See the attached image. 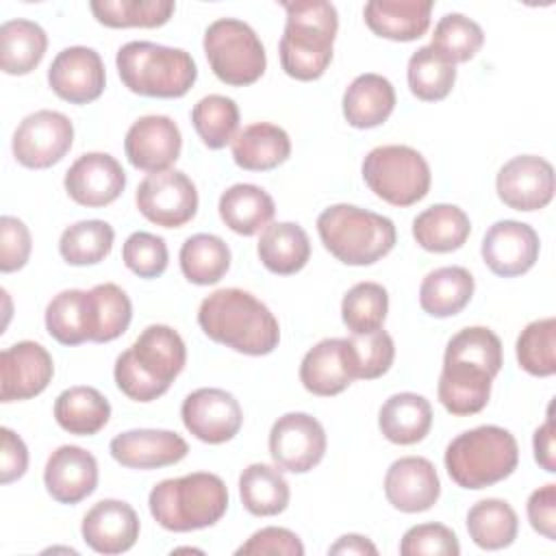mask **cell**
<instances>
[{"instance_id": "cell-1", "label": "cell", "mask_w": 556, "mask_h": 556, "mask_svg": "<svg viewBox=\"0 0 556 556\" xmlns=\"http://www.w3.org/2000/svg\"><path fill=\"white\" fill-rule=\"evenodd\" d=\"M198 324L211 341L248 356L271 354L280 341L274 313L256 295L237 287L206 295L198 308Z\"/></svg>"}, {"instance_id": "cell-2", "label": "cell", "mask_w": 556, "mask_h": 556, "mask_svg": "<svg viewBox=\"0 0 556 556\" xmlns=\"http://www.w3.org/2000/svg\"><path fill=\"white\" fill-rule=\"evenodd\" d=\"M185 363L187 348L182 337L165 324H152L117 356L113 376L126 397L152 402L167 393Z\"/></svg>"}, {"instance_id": "cell-3", "label": "cell", "mask_w": 556, "mask_h": 556, "mask_svg": "<svg viewBox=\"0 0 556 556\" xmlns=\"http://www.w3.org/2000/svg\"><path fill=\"white\" fill-rule=\"evenodd\" d=\"M287 13L278 43L280 65L295 80H317L332 61V46L339 30V15L332 2L295 0L280 2Z\"/></svg>"}, {"instance_id": "cell-4", "label": "cell", "mask_w": 556, "mask_h": 556, "mask_svg": "<svg viewBox=\"0 0 556 556\" xmlns=\"http://www.w3.org/2000/svg\"><path fill=\"white\" fill-rule=\"evenodd\" d=\"M150 515L169 532H191L215 526L228 510V489L217 473L193 471L152 486Z\"/></svg>"}, {"instance_id": "cell-5", "label": "cell", "mask_w": 556, "mask_h": 556, "mask_svg": "<svg viewBox=\"0 0 556 556\" xmlns=\"http://www.w3.org/2000/svg\"><path fill=\"white\" fill-rule=\"evenodd\" d=\"M447 476L463 489L478 491L506 480L519 465L517 439L500 426H478L454 437L445 447Z\"/></svg>"}, {"instance_id": "cell-6", "label": "cell", "mask_w": 556, "mask_h": 556, "mask_svg": "<svg viewBox=\"0 0 556 556\" xmlns=\"http://www.w3.org/2000/svg\"><path fill=\"white\" fill-rule=\"evenodd\" d=\"M324 248L341 263L363 267L384 258L397 239L389 217L354 204H332L317 217Z\"/></svg>"}, {"instance_id": "cell-7", "label": "cell", "mask_w": 556, "mask_h": 556, "mask_svg": "<svg viewBox=\"0 0 556 556\" xmlns=\"http://www.w3.org/2000/svg\"><path fill=\"white\" fill-rule=\"evenodd\" d=\"M124 87L146 98H182L198 78L193 56L182 48L128 41L115 56Z\"/></svg>"}, {"instance_id": "cell-8", "label": "cell", "mask_w": 556, "mask_h": 556, "mask_svg": "<svg viewBox=\"0 0 556 556\" xmlns=\"http://www.w3.org/2000/svg\"><path fill=\"white\" fill-rule=\"evenodd\" d=\"M365 185L393 206H413L430 191L428 161L410 146H378L363 159Z\"/></svg>"}, {"instance_id": "cell-9", "label": "cell", "mask_w": 556, "mask_h": 556, "mask_svg": "<svg viewBox=\"0 0 556 556\" xmlns=\"http://www.w3.org/2000/svg\"><path fill=\"white\" fill-rule=\"evenodd\" d=\"M202 46L213 74L226 85L245 87L265 74V48L254 28L241 20L219 17L208 24Z\"/></svg>"}, {"instance_id": "cell-10", "label": "cell", "mask_w": 556, "mask_h": 556, "mask_svg": "<svg viewBox=\"0 0 556 556\" xmlns=\"http://www.w3.org/2000/svg\"><path fill=\"white\" fill-rule=\"evenodd\" d=\"M139 213L163 228H180L198 213V191L191 178L178 169L148 174L135 193Z\"/></svg>"}, {"instance_id": "cell-11", "label": "cell", "mask_w": 556, "mask_h": 556, "mask_svg": "<svg viewBox=\"0 0 556 556\" xmlns=\"http://www.w3.org/2000/svg\"><path fill=\"white\" fill-rule=\"evenodd\" d=\"M74 143V126L67 115L50 109L26 115L13 132V156L28 169L56 165Z\"/></svg>"}, {"instance_id": "cell-12", "label": "cell", "mask_w": 556, "mask_h": 556, "mask_svg": "<svg viewBox=\"0 0 556 556\" xmlns=\"http://www.w3.org/2000/svg\"><path fill=\"white\" fill-rule=\"evenodd\" d=\"M326 430L308 413H287L269 430V454L274 463L291 473H306L326 454Z\"/></svg>"}, {"instance_id": "cell-13", "label": "cell", "mask_w": 556, "mask_h": 556, "mask_svg": "<svg viewBox=\"0 0 556 556\" xmlns=\"http://www.w3.org/2000/svg\"><path fill=\"white\" fill-rule=\"evenodd\" d=\"M185 428L202 443L219 445L241 430L243 410L237 397L224 389L202 387L191 391L180 406Z\"/></svg>"}, {"instance_id": "cell-14", "label": "cell", "mask_w": 556, "mask_h": 556, "mask_svg": "<svg viewBox=\"0 0 556 556\" xmlns=\"http://www.w3.org/2000/svg\"><path fill=\"white\" fill-rule=\"evenodd\" d=\"M500 200L515 211L545 208L554 198V167L536 154H519L506 161L495 178Z\"/></svg>"}, {"instance_id": "cell-15", "label": "cell", "mask_w": 556, "mask_h": 556, "mask_svg": "<svg viewBox=\"0 0 556 556\" xmlns=\"http://www.w3.org/2000/svg\"><path fill=\"white\" fill-rule=\"evenodd\" d=\"M182 150V135L167 115H143L130 124L124 152L135 169L156 174L169 169Z\"/></svg>"}, {"instance_id": "cell-16", "label": "cell", "mask_w": 556, "mask_h": 556, "mask_svg": "<svg viewBox=\"0 0 556 556\" xmlns=\"http://www.w3.org/2000/svg\"><path fill=\"white\" fill-rule=\"evenodd\" d=\"M50 89L70 104H89L98 100L106 85L102 56L87 46L61 50L48 70Z\"/></svg>"}, {"instance_id": "cell-17", "label": "cell", "mask_w": 556, "mask_h": 556, "mask_svg": "<svg viewBox=\"0 0 556 556\" xmlns=\"http://www.w3.org/2000/svg\"><path fill=\"white\" fill-rule=\"evenodd\" d=\"M539 235L532 226L515 219L495 222L482 239L484 265L502 278H513L530 271L539 258Z\"/></svg>"}, {"instance_id": "cell-18", "label": "cell", "mask_w": 556, "mask_h": 556, "mask_svg": "<svg viewBox=\"0 0 556 556\" xmlns=\"http://www.w3.org/2000/svg\"><path fill=\"white\" fill-rule=\"evenodd\" d=\"M0 400L4 404L30 400L46 391L54 376L50 352L35 341H17L0 354Z\"/></svg>"}, {"instance_id": "cell-19", "label": "cell", "mask_w": 556, "mask_h": 556, "mask_svg": "<svg viewBox=\"0 0 556 556\" xmlns=\"http://www.w3.org/2000/svg\"><path fill=\"white\" fill-rule=\"evenodd\" d=\"M63 185L76 204L100 208L122 195L126 172L115 156L106 152H87L70 165Z\"/></svg>"}, {"instance_id": "cell-20", "label": "cell", "mask_w": 556, "mask_h": 556, "mask_svg": "<svg viewBox=\"0 0 556 556\" xmlns=\"http://www.w3.org/2000/svg\"><path fill=\"white\" fill-rule=\"evenodd\" d=\"M387 502L402 513H424L441 495L434 465L424 456H404L391 463L384 476Z\"/></svg>"}, {"instance_id": "cell-21", "label": "cell", "mask_w": 556, "mask_h": 556, "mask_svg": "<svg viewBox=\"0 0 556 556\" xmlns=\"http://www.w3.org/2000/svg\"><path fill=\"white\" fill-rule=\"evenodd\" d=\"M109 452L122 467L159 469L180 463L187 456L189 445L180 434L172 430L139 428L113 437Z\"/></svg>"}, {"instance_id": "cell-22", "label": "cell", "mask_w": 556, "mask_h": 556, "mask_svg": "<svg viewBox=\"0 0 556 556\" xmlns=\"http://www.w3.org/2000/svg\"><path fill=\"white\" fill-rule=\"evenodd\" d=\"M139 517L128 502L100 500L83 517V541L98 554H124L139 539Z\"/></svg>"}, {"instance_id": "cell-23", "label": "cell", "mask_w": 556, "mask_h": 556, "mask_svg": "<svg viewBox=\"0 0 556 556\" xmlns=\"http://www.w3.org/2000/svg\"><path fill=\"white\" fill-rule=\"evenodd\" d=\"M43 484L59 504H78L98 486V460L78 445L56 447L43 469Z\"/></svg>"}, {"instance_id": "cell-24", "label": "cell", "mask_w": 556, "mask_h": 556, "mask_svg": "<svg viewBox=\"0 0 556 556\" xmlns=\"http://www.w3.org/2000/svg\"><path fill=\"white\" fill-rule=\"evenodd\" d=\"M493 374L469 361L443 358V369L439 376V402L443 408L456 417H467L480 413L491 397Z\"/></svg>"}, {"instance_id": "cell-25", "label": "cell", "mask_w": 556, "mask_h": 556, "mask_svg": "<svg viewBox=\"0 0 556 556\" xmlns=\"http://www.w3.org/2000/svg\"><path fill=\"white\" fill-rule=\"evenodd\" d=\"M432 0H371L363 9L367 28L391 41H415L430 28Z\"/></svg>"}, {"instance_id": "cell-26", "label": "cell", "mask_w": 556, "mask_h": 556, "mask_svg": "<svg viewBox=\"0 0 556 556\" xmlns=\"http://www.w3.org/2000/svg\"><path fill=\"white\" fill-rule=\"evenodd\" d=\"M302 387L319 397L339 395L354 378L350 371L345 339H324L313 345L300 365Z\"/></svg>"}, {"instance_id": "cell-27", "label": "cell", "mask_w": 556, "mask_h": 556, "mask_svg": "<svg viewBox=\"0 0 556 556\" xmlns=\"http://www.w3.org/2000/svg\"><path fill=\"white\" fill-rule=\"evenodd\" d=\"M395 109V89L389 78L367 72L356 76L343 93V117L352 128H376Z\"/></svg>"}, {"instance_id": "cell-28", "label": "cell", "mask_w": 556, "mask_h": 556, "mask_svg": "<svg viewBox=\"0 0 556 556\" xmlns=\"http://www.w3.org/2000/svg\"><path fill=\"white\" fill-rule=\"evenodd\" d=\"M291 154V139L285 128L256 122L239 130L232 139V159L241 169L267 172L282 165Z\"/></svg>"}, {"instance_id": "cell-29", "label": "cell", "mask_w": 556, "mask_h": 556, "mask_svg": "<svg viewBox=\"0 0 556 556\" xmlns=\"http://www.w3.org/2000/svg\"><path fill=\"white\" fill-rule=\"evenodd\" d=\"M222 222L237 235L252 237L269 226L276 206L271 195L258 185L237 182L219 195L217 204Z\"/></svg>"}, {"instance_id": "cell-30", "label": "cell", "mask_w": 556, "mask_h": 556, "mask_svg": "<svg viewBox=\"0 0 556 556\" xmlns=\"http://www.w3.org/2000/svg\"><path fill=\"white\" fill-rule=\"evenodd\" d=\"M432 426V406L424 395L404 391L391 395L380 413L378 428L395 445H413L426 439Z\"/></svg>"}, {"instance_id": "cell-31", "label": "cell", "mask_w": 556, "mask_h": 556, "mask_svg": "<svg viewBox=\"0 0 556 556\" xmlns=\"http://www.w3.org/2000/svg\"><path fill=\"white\" fill-rule=\"evenodd\" d=\"M469 232L471 222L456 204H432L413 219V237L417 245L437 254L463 248Z\"/></svg>"}, {"instance_id": "cell-32", "label": "cell", "mask_w": 556, "mask_h": 556, "mask_svg": "<svg viewBox=\"0 0 556 556\" xmlns=\"http://www.w3.org/2000/svg\"><path fill=\"white\" fill-rule=\"evenodd\" d=\"M256 252L265 269L278 276H291L308 263L311 241L300 224L276 222L263 230Z\"/></svg>"}, {"instance_id": "cell-33", "label": "cell", "mask_w": 556, "mask_h": 556, "mask_svg": "<svg viewBox=\"0 0 556 556\" xmlns=\"http://www.w3.org/2000/svg\"><path fill=\"white\" fill-rule=\"evenodd\" d=\"M476 289L469 269L458 265H447L432 269L419 287V306L430 317H452L458 315L471 300Z\"/></svg>"}, {"instance_id": "cell-34", "label": "cell", "mask_w": 556, "mask_h": 556, "mask_svg": "<svg viewBox=\"0 0 556 556\" xmlns=\"http://www.w3.org/2000/svg\"><path fill=\"white\" fill-rule=\"evenodd\" d=\"M111 417L109 400L93 387H70L54 400L56 424L76 437L98 434Z\"/></svg>"}, {"instance_id": "cell-35", "label": "cell", "mask_w": 556, "mask_h": 556, "mask_svg": "<svg viewBox=\"0 0 556 556\" xmlns=\"http://www.w3.org/2000/svg\"><path fill=\"white\" fill-rule=\"evenodd\" d=\"M48 50L46 30L30 20H9L0 26V67L4 74H30Z\"/></svg>"}, {"instance_id": "cell-36", "label": "cell", "mask_w": 556, "mask_h": 556, "mask_svg": "<svg viewBox=\"0 0 556 556\" xmlns=\"http://www.w3.org/2000/svg\"><path fill=\"white\" fill-rule=\"evenodd\" d=\"M239 497L243 508L254 517H274L289 506V482L280 469L252 463L239 476Z\"/></svg>"}, {"instance_id": "cell-37", "label": "cell", "mask_w": 556, "mask_h": 556, "mask_svg": "<svg viewBox=\"0 0 556 556\" xmlns=\"http://www.w3.org/2000/svg\"><path fill=\"white\" fill-rule=\"evenodd\" d=\"M46 330L61 345H80L91 341L89 291L65 289L46 306Z\"/></svg>"}, {"instance_id": "cell-38", "label": "cell", "mask_w": 556, "mask_h": 556, "mask_svg": "<svg viewBox=\"0 0 556 556\" xmlns=\"http://www.w3.org/2000/svg\"><path fill=\"white\" fill-rule=\"evenodd\" d=\"M469 539L482 549L508 547L519 532L515 508L497 497L476 502L467 513Z\"/></svg>"}, {"instance_id": "cell-39", "label": "cell", "mask_w": 556, "mask_h": 556, "mask_svg": "<svg viewBox=\"0 0 556 556\" xmlns=\"http://www.w3.org/2000/svg\"><path fill=\"white\" fill-rule=\"evenodd\" d=\"M178 261L189 282L206 287L219 282L230 269V250L222 237L198 232L182 243Z\"/></svg>"}, {"instance_id": "cell-40", "label": "cell", "mask_w": 556, "mask_h": 556, "mask_svg": "<svg viewBox=\"0 0 556 556\" xmlns=\"http://www.w3.org/2000/svg\"><path fill=\"white\" fill-rule=\"evenodd\" d=\"M89 315H91V341L109 343L122 337L132 319L130 298L115 282H102L89 289Z\"/></svg>"}, {"instance_id": "cell-41", "label": "cell", "mask_w": 556, "mask_h": 556, "mask_svg": "<svg viewBox=\"0 0 556 556\" xmlns=\"http://www.w3.org/2000/svg\"><path fill=\"white\" fill-rule=\"evenodd\" d=\"M410 93L424 102H439L450 96L456 83V65L432 46H421L408 59L406 70Z\"/></svg>"}, {"instance_id": "cell-42", "label": "cell", "mask_w": 556, "mask_h": 556, "mask_svg": "<svg viewBox=\"0 0 556 556\" xmlns=\"http://www.w3.org/2000/svg\"><path fill=\"white\" fill-rule=\"evenodd\" d=\"M89 7L109 28H159L176 11L172 0H93Z\"/></svg>"}, {"instance_id": "cell-43", "label": "cell", "mask_w": 556, "mask_h": 556, "mask_svg": "<svg viewBox=\"0 0 556 556\" xmlns=\"http://www.w3.org/2000/svg\"><path fill=\"white\" fill-rule=\"evenodd\" d=\"M113 239L115 230L111 224L102 219H83L61 232L59 252L70 265H96L109 256Z\"/></svg>"}, {"instance_id": "cell-44", "label": "cell", "mask_w": 556, "mask_h": 556, "mask_svg": "<svg viewBox=\"0 0 556 556\" xmlns=\"http://www.w3.org/2000/svg\"><path fill=\"white\" fill-rule=\"evenodd\" d=\"M191 124L206 148L222 150L237 135L239 106L232 98L219 93L204 96L191 109Z\"/></svg>"}, {"instance_id": "cell-45", "label": "cell", "mask_w": 556, "mask_h": 556, "mask_svg": "<svg viewBox=\"0 0 556 556\" xmlns=\"http://www.w3.org/2000/svg\"><path fill=\"white\" fill-rule=\"evenodd\" d=\"M389 311V293L382 285L356 282L341 302V319L352 334H365L382 328Z\"/></svg>"}, {"instance_id": "cell-46", "label": "cell", "mask_w": 556, "mask_h": 556, "mask_svg": "<svg viewBox=\"0 0 556 556\" xmlns=\"http://www.w3.org/2000/svg\"><path fill=\"white\" fill-rule=\"evenodd\" d=\"M517 363L530 376L547 378L556 374V319L530 321L517 337Z\"/></svg>"}, {"instance_id": "cell-47", "label": "cell", "mask_w": 556, "mask_h": 556, "mask_svg": "<svg viewBox=\"0 0 556 556\" xmlns=\"http://www.w3.org/2000/svg\"><path fill=\"white\" fill-rule=\"evenodd\" d=\"M350 371L354 380H374L384 376L395 358V345L387 330L378 328L345 339Z\"/></svg>"}, {"instance_id": "cell-48", "label": "cell", "mask_w": 556, "mask_h": 556, "mask_svg": "<svg viewBox=\"0 0 556 556\" xmlns=\"http://www.w3.org/2000/svg\"><path fill=\"white\" fill-rule=\"evenodd\" d=\"M482 43L484 33L480 24L465 17L463 13H445L437 22L430 41V46L454 65L473 59L480 52Z\"/></svg>"}, {"instance_id": "cell-49", "label": "cell", "mask_w": 556, "mask_h": 556, "mask_svg": "<svg viewBox=\"0 0 556 556\" xmlns=\"http://www.w3.org/2000/svg\"><path fill=\"white\" fill-rule=\"evenodd\" d=\"M443 358L469 361L497 376L502 369V341L484 326H469L447 341Z\"/></svg>"}, {"instance_id": "cell-50", "label": "cell", "mask_w": 556, "mask_h": 556, "mask_svg": "<svg viewBox=\"0 0 556 556\" xmlns=\"http://www.w3.org/2000/svg\"><path fill=\"white\" fill-rule=\"evenodd\" d=\"M122 261L139 278H159L167 269L169 252L163 237L137 230L124 241Z\"/></svg>"}, {"instance_id": "cell-51", "label": "cell", "mask_w": 556, "mask_h": 556, "mask_svg": "<svg viewBox=\"0 0 556 556\" xmlns=\"http://www.w3.org/2000/svg\"><path fill=\"white\" fill-rule=\"evenodd\" d=\"M400 554L402 556H421V554L458 556L460 545L454 530L432 521V523H419L408 528L400 541Z\"/></svg>"}, {"instance_id": "cell-52", "label": "cell", "mask_w": 556, "mask_h": 556, "mask_svg": "<svg viewBox=\"0 0 556 556\" xmlns=\"http://www.w3.org/2000/svg\"><path fill=\"white\" fill-rule=\"evenodd\" d=\"M33 250L30 230L17 217H0V271L11 274L28 263Z\"/></svg>"}, {"instance_id": "cell-53", "label": "cell", "mask_w": 556, "mask_h": 556, "mask_svg": "<svg viewBox=\"0 0 556 556\" xmlns=\"http://www.w3.org/2000/svg\"><path fill=\"white\" fill-rule=\"evenodd\" d=\"M239 556H250V554H280V556H302L304 545L300 536L287 528L269 526L256 530L241 547H237Z\"/></svg>"}, {"instance_id": "cell-54", "label": "cell", "mask_w": 556, "mask_h": 556, "mask_svg": "<svg viewBox=\"0 0 556 556\" xmlns=\"http://www.w3.org/2000/svg\"><path fill=\"white\" fill-rule=\"evenodd\" d=\"M528 521L545 539H556V484H543L528 497Z\"/></svg>"}, {"instance_id": "cell-55", "label": "cell", "mask_w": 556, "mask_h": 556, "mask_svg": "<svg viewBox=\"0 0 556 556\" xmlns=\"http://www.w3.org/2000/svg\"><path fill=\"white\" fill-rule=\"evenodd\" d=\"M2 452H0V482L9 484L20 480L28 469V450L26 443L11 430L2 428Z\"/></svg>"}, {"instance_id": "cell-56", "label": "cell", "mask_w": 556, "mask_h": 556, "mask_svg": "<svg viewBox=\"0 0 556 556\" xmlns=\"http://www.w3.org/2000/svg\"><path fill=\"white\" fill-rule=\"evenodd\" d=\"M532 447H534V460L547 473H554L556 471V460H554V417H552V404L547 408L545 424L534 430Z\"/></svg>"}, {"instance_id": "cell-57", "label": "cell", "mask_w": 556, "mask_h": 556, "mask_svg": "<svg viewBox=\"0 0 556 556\" xmlns=\"http://www.w3.org/2000/svg\"><path fill=\"white\" fill-rule=\"evenodd\" d=\"M328 554H354V556H376L378 547L363 534H343L334 545L328 547Z\"/></svg>"}]
</instances>
